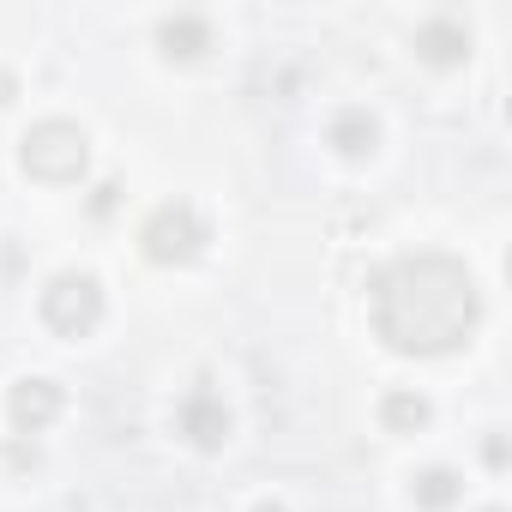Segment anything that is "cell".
<instances>
[{
  "label": "cell",
  "mask_w": 512,
  "mask_h": 512,
  "mask_svg": "<svg viewBox=\"0 0 512 512\" xmlns=\"http://www.w3.org/2000/svg\"><path fill=\"white\" fill-rule=\"evenodd\" d=\"M374 326L392 350H452L476 326V290L464 266L416 253L374 278Z\"/></svg>",
  "instance_id": "1"
},
{
  "label": "cell",
  "mask_w": 512,
  "mask_h": 512,
  "mask_svg": "<svg viewBox=\"0 0 512 512\" xmlns=\"http://www.w3.org/2000/svg\"><path fill=\"white\" fill-rule=\"evenodd\" d=\"M25 169L43 181H79L85 169V133L67 121H43L37 133H25Z\"/></svg>",
  "instance_id": "2"
},
{
  "label": "cell",
  "mask_w": 512,
  "mask_h": 512,
  "mask_svg": "<svg viewBox=\"0 0 512 512\" xmlns=\"http://www.w3.org/2000/svg\"><path fill=\"white\" fill-rule=\"evenodd\" d=\"M205 241V223L193 205H163L151 223H145V253L151 260H193Z\"/></svg>",
  "instance_id": "3"
},
{
  "label": "cell",
  "mask_w": 512,
  "mask_h": 512,
  "mask_svg": "<svg viewBox=\"0 0 512 512\" xmlns=\"http://www.w3.org/2000/svg\"><path fill=\"white\" fill-rule=\"evenodd\" d=\"M43 314H49L61 332H85V326H97L103 296H97V284H91V278H55V284H49V296H43Z\"/></svg>",
  "instance_id": "4"
},
{
  "label": "cell",
  "mask_w": 512,
  "mask_h": 512,
  "mask_svg": "<svg viewBox=\"0 0 512 512\" xmlns=\"http://www.w3.org/2000/svg\"><path fill=\"white\" fill-rule=\"evenodd\" d=\"M175 422H181V434H187L193 446H223V434H229V410H223V398H217L211 386H193V392L181 398Z\"/></svg>",
  "instance_id": "5"
},
{
  "label": "cell",
  "mask_w": 512,
  "mask_h": 512,
  "mask_svg": "<svg viewBox=\"0 0 512 512\" xmlns=\"http://www.w3.org/2000/svg\"><path fill=\"white\" fill-rule=\"evenodd\" d=\"M55 410H61V392H55L49 380H25V386L13 392V422H19V428H31V434H37V428H49V422H55Z\"/></svg>",
  "instance_id": "6"
},
{
  "label": "cell",
  "mask_w": 512,
  "mask_h": 512,
  "mask_svg": "<svg viewBox=\"0 0 512 512\" xmlns=\"http://www.w3.org/2000/svg\"><path fill=\"white\" fill-rule=\"evenodd\" d=\"M416 49L428 55V61H464L470 55V31L464 25H452V19H434V25H422V37H416Z\"/></svg>",
  "instance_id": "7"
},
{
  "label": "cell",
  "mask_w": 512,
  "mask_h": 512,
  "mask_svg": "<svg viewBox=\"0 0 512 512\" xmlns=\"http://www.w3.org/2000/svg\"><path fill=\"white\" fill-rule=\"evenodd\" d=\"M163 43H169V55H199V49L211 43V25L193 19V13H187V19H169V25H163Z\"/></svg>",
  "instance_id": "8"
},
{
  "label": "cell",
  "mask_w": 512,
  "mask_h": 512,
  "mask_svg": "<svg viewBox=\"0 0 512 512\" xmlns=\"http://www.w3.org/2000/svg\"><path fill=\"white\" fill-rule=\"evenodd\" d=\"M332 139H338V151H350V157H362V151H374V121L362 115V109H350L338 127H332Z\"/></svg>",
  "instance_id": "9"
},
{
  "label": "cell",
  "mask_w": 512,
  "mask_h": 512,
  "mask_svg": "<svg viewBox=\"0 0 512 512\" xmlns=\"http://www.w3.org/2000/svg\"><path fill=\"white\" fill-rule=\"evenodd\" d=\"M458 494H464V488H458V476H452V470H428V476L416 482V500H422L428 512H446Z\"/></svg>",
  "instance_id": "10"
},
{
  "label": "cell",
  "mask_w": 512,
  "mask_h": 512,
  "mask_svg": "<svg viewBox=\"0 0 512 512\" xmlns=\"http://www.w3.org/2000/svg\"><path fill=\"white\" fill-rule=\"evenodd\" d=\"M386 416H392V422H422V416H428V404H422V398H392V404H386Z\"/></svg>",
  "instance_id": "11"
},
{
  "label": "cell",
  "mask_w": 512,
  "mask_h": 512,
  "mask_svg": "<svg viewBox=\"0 0 512 512\" xmlns=\"http://www.w3.org/2000/svg\"><path fill=\"white\" fill-rule=\"evenodd\" d=\"M260 512H284V506H260Z\"/></svg>",
  "instance_id": "12"
}]
</instances>
